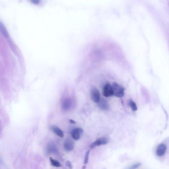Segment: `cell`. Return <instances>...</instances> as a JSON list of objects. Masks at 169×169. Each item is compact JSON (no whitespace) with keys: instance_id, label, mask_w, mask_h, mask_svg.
Segmentation results:
<instances>
[{"instance_id":"obj_1","label":"cell","mask_w":169,"mask_h":169,"mask_svg":"<svg viewBox=\"0 0 169 169\" xmlns=\"http://www.w3.org/2000/svg\"><path fill=\"white\" fill-rule=\"evenodd\" d=\"M112 89L113 91L114 95L118 97H122L124 96V89L122 86L118 84V83H114L112 86Z\"/></svg>"},{"instance_id":"obj_2","label":"cell","mask_w":169,"mask_h":169,"mask_svg":"<svg viewBox=\"0 0 169 169\" xmlns=\"http://www.w3.org/2000/svg\"><path fill=\"white\" fill-rule=\"evenodd\" d=\"M73 102L71 99L66 98L63 100L62 103V109L64 112H67L71 109Z\"/></svg>"},{"instance_id":"obj_3","label":"cell","mask_w":169,"mask_h":169,"mask_svg":"<svg viewBox=\"0 0 169 169\" xmlns=\"http://www.w3.org/2000/svg\"><path fill=\"white\" fill-rule=\"evenodd\" d=\"M91 97L94 102L98 103L100 100V94L98 89L94 87L91 91Z\"/></svg>"},{"instance_id":"obj_4","label":"cell","mask_w":169,"mask_h":169,"mask_svg":"<svg viewBox=\"0 0 169 169\" xmlns=\"http://www.w3.org/2000/svg\"><path fill=\"white\" fill-rule=\"evenodd\" d=\"M108 141L106 138H100L99 139H97L96 141L93 142L90 145V148H95L96 147L101 146L102 145H105L108 144Z\"/></svg>"},{"instance_id":"obj_5","label":"cell","mask_w":169,"mask_h":169,"mask_svg":"<svg viewBox=\"0 0 169 169\" xmlns=\"http://www.w3.org/2000/svg\"><path fill=\"white\" fill-rule=\"evenodd\" d=\"M82 133H83V130H82V128H74L71 131V135L74 140L78 141L80 139V136Z\"/></svg>"},{"instance_id":"obj_6","label":"cell","mask_w":169,"mask_h":169,"mask_svg":"<svg viewBox=\"0 0 169 169\" xmlns=\"http://www.w3.org/2000/svg\"><path fill=\"white\" fill-rule=\"evenodd\" d=\"M103 94L106 97L112 96L114 95L113 91L110 85L107 84L105 85L103 88Z\"/></svg>"},{"instance_id":"obj_7","label":"cell","mask_w":169,"mask_h":169,"mask_svg":"<svg viewBox=\"0 0 169 169\" xmlns=\"http://www.w3.org/2000/svg\"><path fill=\"white\" fill-rule=\"evenodd\" d=\"M64 148L66 151H71L74 148V143L71 139H67L64 143Z\"/></svg>"},{"instance_id":"obj_8","label":"cell","mask_w":169,"mask_h":169,"mask_svg":"<svg viewBox=\"0 0 169 169\" xmlns=\"http://www.w3.org/2000/svg\"><path fill=\"white\" fill-rule=\"evenodd\" d=\"M167 150V146L164 144H160L156 150V154L158 156H162L164 155Z\"/></svg>"},{"instance_id":"obj_9","label":"cell","mask_w":169,"mask_h":169,"mask_svg":"<svg viewBox=\"0 0 169 169\" xmlns=\"http://www.w3.org/2000/svg\"><path fill=\"white\" fill-rule=\"evenodd\" d=\"M99 107L102 110H108L109 109V105L105 99H102L100 100L98 102Z\"/></svg>"},{"instance_id":"obj_10","label":"cell","mask_w":169,"mask_h":169,"mask_svg":"<svg viewBox=\"0 0 169 169\" xmlns=\"http://www.w3.org/2000/svg\"><path fill=\"white\" fill-rule=\"evenodd\" d=\"M51 128L52 130L53 131V133H54L55 134H56L57 135L59 136V137H60V138H63V136H64L63 133L59 127H56V126H52L51 127Z\"/></svg>"},{"instance_id":"obj_11","label":"cell","mask_w":169,"mask_h":169,"mask_svg":"<svg viewBox=\"0 0 169 169\" xmlns=\"http://www.w3.org/2000/svg\"><path fill=\"white\" fill-rule=\"evenodd\" d=\"M47 151L50 153H57L58 149L54 144H50L47 146Z\"/></svg>"},{"instance_id":"obj_12","label":"cell","mask_w":169,"mask_h":169,"mask_svg":"<svg viewBox=\"0 0 169 169\" xmlns=\"http://www.w3.org/2000/svg\"><path fill=\"white\" fill-rule=\"evenodd\" d=\"M50 162L51 163L52 165L55 167L60 168L61 167V164L57 160L54 159L50 158Z\"/></svg>"},{"instance_id":"obj_13","label":"cell","mask_w":169,"mask_h":169,"mask_svg":"<svg viewBox=\"0 0 169 169\" xmlns=\"http://www.w3.org/2000/svg\"><path fill=\"white\" fill-rule=\"evenodd\" d=\"M89 154H90V150L86 151L85 155L84 160V164L85 165L87 164L88 163Z\"/></svg>"},{"instance_id":"obj_14","label":"cell","mask_w":169,"mask_h":169,"mask_svg":"<svg viewBox=\"0 0 169 169\" xmlns=\"http://www.w3.org/2000/svg\"><path fill=\"white\" fill-rule=\"evenodd\" d=\"M130 105L133 111H135L138 110V107H137V106H136V104L134 103V102L132 101V100H130Z\"/></svg>"},{"instance_id":"obj_15","label":"cell","mask_w":169,"mask_h":169,"mask_svg":"<svg viewBox=\"0 0 169 169\" xmlns=\"http://www.w3.org/2000/svg\"><path fill=\"white\" fill-rule=\"evenodd\" d=\"M66 165L70 169L72 168V165H71V163L70 161H66Z\"/></svg>"},{"instance_id":"obj_16","label":"cell","mask_w":169,"mask_h":169,"mask_svg":"<svg viewBox=\"0 0 169 169\" xmlns=\"http://www.w3.org/2000/svg\"><path fill=\"white\" fill-rule=\"evenodd\" d=\"M140 164H138L134 165L133 166L131 167V168H133V169H135V168H137L139 166H140Z\"/></svg>"},{"instance_id":"obj_17","label":"cell","mask_w":169,"mask_h":169,"mask_svg":"<svg viewBox=\"0 0 169 169\" xmlns=\"http://www.w3.org/2000/svg\"><path fill=\"white\" fill-rule=\"evenodd\" d=\"M70 122H71V123H73V124H76V122H74V121H73V120H71H71H70Z\"/></svg>"}]
</instances>
